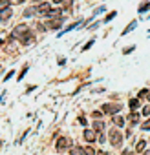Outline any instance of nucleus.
Masks as SVG:
<instances>
[{"label": "nucleus", "mask_w": 150, "mask_h": 155, "mask_svg": "<svg viewBox=\"0 0 150 155\" xmlns=\"http://www.w3.org/2000/svg\"><path fill=\"white\" fill-rule=\"evenodd\" d=\"M17 38L20 40V44L28 46V44H31V42H33V33H31V31H28V28H26L24 31H20V33L17 35Z\"/></svg>", "instance_id": "1"}, {"label": "nucleus", "mask_w": 150, "mask_h": 155, "mask_svg": "<svg viewBox=\"0 0 150 155\" xmlns=\"http://www.w3.org/2000/svg\"><path fill=\"white\" fill-rule=\"evenodd\" d=\"M110 142H112V146H115V148H119L121 142H123V135H121L115 128L110 131Z\"/></svg>", "instance_id": "2"}, {"label": "nucleus", "mask_w": 150, "mask_h": 155, "mask_svg": "<svg viewBox=\"0 0 150 155\" xmlns=\"http://www.w3.org/2000/svg\"><path fill=\"white\" fill-rule=\"evenodd\" d=\"M119 110H121L119 104H104V106H103V111H104V113H112V115L117 113Z\"/></svg>", "instance_id": "3"}, {"label": "nucleus", "mask_w": 150, "mask_h": 155, "mask_svg": "<svg viewBox=\"0 0 150 155\" xmlns=\"http://www.w3.org/2000/svg\"><path fill=\"white\" fill-rule=\"evenodd\" d=\"M84 139H86V142H94V140H97V133H95V130H86V131H84Z\"/></svg>", "instance_id": "4"}, {"label": "nucleus", "mask_w": 150, "mask_h": 155, "mask_svg": "<svg viewBox=\"0 0 150 155\" xmlns=\"http://www.w3.org/2000/svg\"><path fill=\"white\" fill-rule=\"evenodd\" d=\"M13 15V9L11 8H6V9H2V11H0V20H2V22H6L9 17Z\"/></svg>", "instance_id": "5"}, {"label": "nucleus", "mask_w": 150, "mask_h": 155, "mask_svg": "<svg viewBox=\"0 0 150 155\" xmlns=\"http://www.w3.org/2000/svg\"><path fill=\"white\" fill-rule=\"evenodd\" d=\"M48 11H49V6L48 4H42V6H37L35 8V13H39V15H48Z\"/></svg>", "instance_id": "6"}, {"label": "nucleus", "mask_w": 150, "mask_h": 155, "mask_svg": "<svg viewBox=\"0 0 150 155\" xmlns=\"http://www.w3.org/2000/svg\"><path fill=\"white\" fill-rule=\"evenodd\" d=\"M60 26H62V18H57V20H51L46 28L48 29H55V28H60Z\"/></svg>", "instance_id": "7"}, {"label": "nucleus", "mask_w": 150, "mask_h": 155, "mask_svg": "<svg viewBox=\"0 0 150 155\" xmlns=\"http://www.w3.org/2000/svg\"><path fill=\"white\" fill-rule=\"evenodd\" d=\"M70 146V140L68 139H59L57 140V150H64V148H68Z\"/></svg>", "instance_id": "8"}, {"label": "nucleus", "mask_w": 150, "mask_h": 155, "mask_svg": "<svg viewBox=\"0 0 150 155\" xmlns=\"http://www.w3.org/2000/svg\"><path fill=\"white\" fill-rule=\"evenodd\" d=\"M114 124H115V126H124L123 117H119V115H115V113H114Z\"/></svg>", "instance_id": "9"}, {"label": "nucleus", "mask_w": 150, "mask_h": 155, "mask_svg": "<svg viewBox=\"0 0 150 155\" xmlns=\"http://www.w3.org/2000/svg\"><path fill=\"white\" fill-rule=\"evenodd\" d=\"M145 148H146V140H139V142H137V146H135V151H137V153H141Z\"/></svg>", "instance_id": "10"}, {"label": "nucleus", "mask_w": 150, "mask_h": 155, "mask_svg": "<svg viewBox=\"0 0 150 155\" xmlns=\"http://www.w3.org/2000/svg\"><path fill=\"white\" fill-rule=\"evenodd\" d=\"M103 128H104V126H103V120H101V122H99V120H97V122H94V130H95V133H101V131H103Z\"/></svg>", "instance_id": "11"}, {"label": "nucleus", "mask_w": 150, "mask_h": 155, "mask_svg": "<svg viewBox=\"0 0 150 155\" xmlns=\"http://www.w3.org/2000/svg\"><path fill=\"white\" fill-rule=\"evenodd\" d=\"M128 106H130L132 110H135V108H139V99H130V102H128Z\"/></svg>", "instance_id": "12"}, {"label": "nucleus", "mask_w": 150, "mask_h": 155, "mask_svg": "<svg viewBox=\"0 0 150 155\" xmlns=\"http://www.w3.org/2000/svg\"><path fill=\"white\" fill-rule=\"evenodd\" d=\"M137 120H139V115H137L135 111H132V113H130V122H132V124H137ZM132 124H130V126H132Z\"/></svg>", "instance_id": "13"}, {"label": "nucleus", "mask_w": 150, "mask_h": 155, "mask_svg": "<svg viewBox=\"0 0 150 155\" xmlns=\"http://www.w3.org/2000/svg\"><path fill=\"white\" fill-rule=\"evenodd\" d=\"M135 26H137V22H132L130 26H126V28H124V31H123V35H126V33H130L132 29H135Z\"/></svg>", "instance_id": "14"}, {"label": "nucleus", "mask_w": 150, "mask_h": 155, "mask_svg": "<svg viewBox=\"0 0 150 155\" xmlns=\"http://www.w3.org/2000/svg\"><path fill=\"white\" fill-rule=\"evenodd\" d=\"M11 6V2H9V0H0V11H2V9H6V8H9Z\"/></svg>", "instance_id": "15"}, {"label": "nucleus", "mask_w": 150, "mask_h": 155, "mask_svg": "<svg viewBox=\"0 0 150 155\" xmlns=\"http://www.w3.org/2000/svg\"><path fill=\"white\" fill-rule=\"evenodd\" d=\"M115 15H117V13H115V11H112V13H108V15H106V18H104V20H103V22H110V20H112V18H115Z\"/></svg>", "instance_id": "16"}, {"label": "nucleus", "mask_w": 150, "mask_h": 155, "mask_svg": "<svg viewBox=\"0 0 150 155\" xmlns=\"http://www.w3.org/2000/svg\"><path fill=\"white\" fill-rule=\"evenodd\" d=\"M146 95H148V90H141L139 95H137V99H139V101H141V99H146Z\"/></svg>", "instance_id": "17"}, {"label": "nucleus", "mask_w": 150, "mask_h": 155, "mask_svg": "<svg viewBox=\"0 0 150 155\" xmlns=\"http://www.w3.org/2000/svg\"><path fill=\"white\" fill-rule=\"evenodd\" d=\"M150 9V2L148 4H143V6H139V13H145V11H148Z\"/></svg>", "instance_id": "18"}, {"label": "nucleus", "mask_w": 150, "mask_h": 155, "mask_svg": "<svg viewBox=\"0 0 150 155\" xmlns=\"http://www.w3.org/2000/svg\"><path fill=\"white\" fill-rule=\"evenodd\" d=\"M141 128H143V130H150V119H148V120H145V122L141 124Z\"/></svg>", "instance_id": "19"}, {"label": "nucleus", "mask_w": 150, "mask_h": 155, "mask_svg": "<svg viewBox=\"0 0 150 155\" xmlns=\"http://www.w3.org/2000/svg\"><path fill=\"white\" fill-rule=\"evenodd\" d=\"M71 153H77V155H79V153H84V148H73Z\"/></svg>", "instance_id": "20"}, {"label": "nucleus", "mask_w": 150, "mask_h": 155, "mask_svg": "<svg viewBox=\"0 0 150 155\" xmlns=\"http://www.w3.org/2000/svg\"><path fill=\"white\" fill-rule=\"evenodd\" d=\"M134 49H135V46H130V48H124V51H123V53H124V55H128V53H130V51H134Z\"/></svg>", "instance_id": "21"}, {"label": "nucleus", "mask_w": 150, "mask_h": 155, "mask_svg": "<svg viewBox=\"0 0 150 155\" xmlns=\"http://www.w3.org/2000/svg\"><path fill=\"white\" fill-rule=\"evenodd\" d=\"M148 113H150V106H145V108H143V115H145V117H146V115H148Z\"/></svg>", "instance_id": "22"}, {"label": "nucleus", "mask_w": 150, "mask_h": 155, "mask_svg": "<svg viewBox=\"0 0 150 155\" xmlns=\"http://www.w3.org/2000/svg\"><path fill=\"white\" fill-rule=\"evenodd\" d=\"M97 140H99V142H104V137H103V133H99V135H97Z\"/></svg>", "instance_id": "23"}, {"label": "nucleus", "mask_w": 150, "mask_h": 155, "mask_svg": "<svg viewBox=\"0 0 150 155\" xmlns=\"http://www.w3.org/2000/svg\"><path fill=\"white\" fill-rule=\"evenodd\" d=\"M53 2H55V4H59V2H62V0H53Z\"/></svg>", "instance_id": "24"}, {"label": "nucleus", "mask_w": 150, "mask_h": 155, "mask_svg": "<svg viewBox=\"0 0 150 155\" xmlns=\"http://www.w3.org/2000/svg\"><path fill=\"white\" fill-rule=\"evenodd\" d=\"M146 99H148V101H150V91H148V95H146Z\"/></svg>", "instance_id": "25"}, {"label": "nucleus", "mask_w": 150, "mask_h": 155, "mask_svg": "<svg viewBox=\"0 0 150 155\" xmlns=\"http://www.w3.org/2000/svg\"><path fill=\"white\" fill-rule=\"evenodd\" d=\"M19 2H24V0H19Z\"/></svg>", "instance_id": "26"}, {"label": "nucleus", "mask_w": 150, "mask_h": 155, "mask_svg": "<svg viewBox=\"0 0 150 155\" xmlns=\"http://www.w3.org/2000/svg\"><path fill=\"white\" fill-rule=\"evenodd\" d=\"M0 44H2V42H0Z\"/></svg>", "instance_id": "27"}]
</instances>
